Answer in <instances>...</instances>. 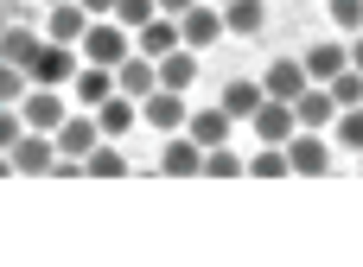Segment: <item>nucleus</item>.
<instances>
[{
  "label": "nucleus",
  "mask_w": 363,
  "mask_h": 267,
  "mask_svg": "<svg viewBox=\"0 0 363 267\" xmlns=\"http://www.w3.org/2000/svg\"><path fill=\"white\" fill-rule=\"evenodd\" d=\"M77 51H83V64H108V70H115V64L134 51V32H128V25H115V19H89V32H83V45H77Z\"/></svg>",
  "instance_id": "obj_1"
},
{
  "label": "nucleus",
  "mask_w": 363,
  "mask_h": 267,
  "mask_svg": "<svg viewBox=\"0 0 363 267\" xmlns=\"http://www.w3.org/2000/svg\"><path fill=\"white\" fill-rule=\"evenodd\" d=\"M51 166H57V140H51V134H38V127H32V134L0 159V172H6V178H13V172H19V178H51Z\"/></svg>",
  "instance_id": "obj_2"
},
{
  "label": "nucleus",
  "mask_w": 363,
  "mask_h": 267,
  "mask_svg": "<svg viewBox=\"0 0 363 267\" xmlns=\"http://www.w3.org/2000/svg\"><path fill=\"white\" fill-rule=\"evenodd\" d=\"M77 70H83V51H77V45H51V38H45V45H38V57L26 64V76H32V83H45V89H64Z\"/></svg>",
  "instance_id": "obj_3"
},
{
  "label": "nucleus",
  "mask_w": 363,
  "mask_h": 267,
  "mask_svg": "<svg viewBox=\"0 0 363 267\" xmlns=\"http://www.w3.org/2000/svg\"><path fill=\"white\" fill-rule=\"evenodd\" d=\"M332 134H319V127H300L294 140H287V159H294V178H325L332 172Z\"/></svg>",
  "instance_id": "obj_4"
},
{
  "label": "nucleus",
  "mask_w": 363,
  "mask_h": 267,
  "mask_svg": "<svg viewBox=\"0 0 363 267\" xmlns=\"http://www.w3.org/2000/svg\"><path fill=\"white\" fill-rule=\"evenodd\" d=\"M179 38H185L191 51H211L217 38H230V25H223V6H217V0H198L191 13H179Z\"/></svg>",
  "instance_id": "obj_5"
},
{
  "label": "nucleus",
  "mask_w": 363,
  "mask_h": 267,
  "mask_svg": "<svg viewBox=\"0 0 363 267\" xmlns=\"http://www.w3.org/2000/svg\"><path fill=\"white\" fill-rule=\"evenodd\" d=\"M185 121H191V102L179 89H153L140 102V127H153V134H185Z\"/></svg>",
  "instance_id": "obj_6"
},
{
  "label": "nucleus",
  "mask_w": 363,
  "mask_h": 267,
  "mask_svg": "<svg viewBox=\"0 0 363 267\" xmlns=\"http://www.w3.org/2000/svg\"><path fill=\"white\" fill-rule=\"evenodd\" d=\"M249 127H255V140H262V147H287V140L300 134V115H294V102L268 96V102L249 115Z\"/></svg>",
  "instance_id": "obj_7"
},
{
  "label": "nucleus",
  "mask_w": 363,
  "mask_h": 267,
  "mask_svg": "<svg viewBox=\"0 0 363 267\" xmlns=\"http://www.w3.org/2000/svg\"><path fill=\"white\" fill-rule=\"evenodd\" d=\"M51 140H57V153H64V159H89V153L102 147V127H96V108H83V115H64V127H57Z\"/></svg>",
  "instance_id": "obj_8"
},
{
  "label": "nucleus",
  "mask_w": 363,
  "mask_h": 267,
  "mask_svg": "<svg viewBox=\"0 0 363 267\" xmlns=\"http://www.w3.org/2000/svg\"><path fill=\"white\" fill-rule=\"evenodd\" d=\"M115 89H121V96H134V102H147V96L160 89V64H153L147 51H128V57L115 64Z\"/></svg>",
  "instance_id": "obj_9"
},
{
  "label": "nucleus",
  "mask_w": 363,
  "mask_h": 267,
  "mask_svg": "<svg viewBox=\"0 0 363 267\" xmlns=\"http://www.w3.org/2000/svg\"><path fill=\"white\" fill-rule=\"evenodd\" d=\"M19 115H26V127H38V134H57L70 108H64V96H57V89L32 83V89H26V102H19Z\"/></svg>",
  "instance_id": "obj_10"
},
{
  "label": "nucleus",
  "mask_w": 363,
  "mask_h": 267,
  "mask_svg": "<svg viewBox=\"0 0 363 267\" xmlns=\"http://www.w3.org/2000/svg\"><path fill=\"white\" fill-rule=\"evenodd\" d=\"M236 127H242V121H236L223 102H217V108H191V121H185V134H191L204 153H211V147H230V134H236Z\"/></svg>",
  "instance_id": "obj_11"
},
{
  "label": "nucleus",
  "mask_w": 363,
  "mask_h": 267,
  "mask_svg": "<svg viewBox=\"0 0 363 267\" xmlns=\"http://www.w3.org/2000/svg\"><path fill=\"white\" fill-rule=\"evenodd\" d=\"M160 172H166V178H204V147H198L191 134H166Z\"/></svg>",
  "instance_id": "obj_12"
},
{
  "label": "nucleus",
  "mask_w": 363,
  "mask_h": 267,
  "mask_svg": "<svg viewBox=\"0 0 363 267\" xmlns=\"http://www.w3.org/2000/svg\"><path fill=\"white\" fill-rule=\"evenodd\" d=\"M83 32H89V13H83L77 0L45 6V38H51V45H83Z\"/></svg>",
  "instance_id": "obj_13"
},
{
  "label": "nucleus",
  "mask_w": 363,
  "mask_h": 267,
  "mask_svg": "<svg viewBox=\"0 0 363 267\" xmlns=\"http://www.w3.org/2000/svg\"><path fill=\"white\" fill-rule=\"evenodd\" d=\"M179 45H185V38H179V19H172V13H153V19L134 32V51H147L153 64H160V57H172Z\"/></svg>",
  "instance_id": "obj_14"
},
{
  "label": "nucleus",
  "mask_w": 363,
  "mask_h": 267,
  "mask_svg": "<svg viewBox=\"0 0 363 267\" xmlns=\"http://www.w3.org/2000/svg\"><path fill=\"white\" fill-rule=\"evenodd\" d=\"M313 76H306V57H274L268 70H262V89L268 96H281V102H300V89H306Z\"/></svg>",
  "instance_id": "obj_15"
},
{
  "label": "nucleus",
  "mask_w": 363,
  "mask_h": 267,
  "mask_svg": "<svg viewBox=\"0 0 363 267\" xmlns=\"http://www.w3.org/2000/svg\"><path fill=\"white\" fill-rule=\"evenodd\" d=\"M96 127H102V140H128V134L140 127V102L115 89V96H108V102L96 108Z\"/></svg>",
  "instance_id": "obj_16"
},
{
  "label": "nucleus",
  "mask_w": 363,
  "mask_h": 267,
  "mask_svg": "<svg viewBox=\"0 0 363 267\" xmlns=\"http://www.w3.org/2000/svg\"><path fill=\"white\" fill-rule=\"evenodd\" d=\"M294 115H300V127H319V134H332V121H338V102H332V89H325V83H306V89H300V102H294Z\"/></svg>",
  "instance_id": "obj_17"
},
{
  "label": "nucleus",
  "mask_w": 363,
  "mask_h": 267,
  "mask_svg": "<svg viewBox=\"0 0 363 267\" xmlns=\"http://www.w3.org/2000/svg\"><path fill=\"white\" fill-rule=\"evenodd\" d=\"M70 89H77L83 108H102V102L115 96V70H108V64H83V70L70 76Z\"/></svg>",
  "instance_id": "obj_18"
},
{
  "label": "nucleus",
  "mask_w": 363,
  "mask_h": 267,
  "mask_svg": "<svg viewBox=\"0 0 363 267\" xmlns=\"http://www.w3.org/2000/svg\"><path fill=\"white\" fill-rule=\"evenodd\" d=\"M262 102H268V89H262V76H230V83H223V108H230V115H236L242 127H249V115H255Z\"/></svg>",
  "instance_id": "obj_19"
},
{
  "label": "nucleus",
  "mask_w": 363,
  "mask_h": 267,
  "mask_svg": "<svg viewBox=\"0 0 363 267\" xmlns=\"http://www.w3.org/2000/svg\"><path fill=\"white\" fill-rule=\"evenodd\" d=\"M223 25H230V38H262L268 32V0H230Z\"/></svg>",
  "instance_id": "obj_20"
},
{
  "label": "nucleus",
  "mask_w": 363,
  "mask_h": 267,
  "mask_svg": "<svg viewBox=\"0 0 363 267\" xmlns=\"http://www.w3.org/2000/svg\"><path fill=\"white\" fill-rule=\"evenodd\" d=\"M38 45H45L38 25H6V32H0V64H19V70H26V64L38 57Z\"/></svg>",
  "instance_id": "obj_21"
},
{
  "label": "nucleus",
  "mask_w": 363,
  "mask_h": 267,
  "mask_svg": "<svg viewBox=\"0 0 363 267\" xmlns=\"http://www.w3.org/2000/svg\"><path fill=\"white\" fill-rule=\"evenodd\" d=\"M345 64H351V45H332V38H325V45L306 51V76H313V83H332Z\"/></svg>",
  "instance_id": "obj_22"
},
{
  "label": "nucleus",
  "mask_w": 363,
  "mask_h": 267,
  "mask_svg": "<svg viewBox=\"0 0 363 267\" xmlns=\"http://www.w3.org/2000/svg\"><path fill=\"white\" fill-rule=\"evenodd\" d=\"M191 76H198V51H191V45H179L172 57H160V89H179V96H185Z\"/></svg>",
  "instance_id": "obj_23"
},
{
  "label": "nucleus",
  "mask_w": 363,
  "mask_h": 267,
  "mask_svg": "<svg viewBox=\"0 0 363 267\" xmlns=\"http://www.w3.org/2000/svg\"><path fill=\"white\" fill-rule=\"evenodd\" d=\"M83 172H89V178H128V153H121V140H102V147L83 159Z\"/></svg>",
  "instance_id": "obj_24"
},
{
  "label": "nucleus",
  "mask_w": 363,
  "mask_h": 267,
  "mask_svg": "<svg viewBox=\"0 0 363 267\" xmlns=\"http://www.w3.org/2000/svg\"><path fill=\"white\" fill-rule=\"evenodd\" d=\"M332 147H338V153H363V108H338V121H332Z\"/></svg>",
  "instance_id": "obj_25"
},
{
  "label": "nucleus",
  "mask_w": 363,
  "mask_h": 267,
  "mask_svg": "<svg viewBox=\"0 0 363 267\" xmlns=\"http://www.w3.org/2000/svg\"><path fill=\"white\" fill-rule=\"evenodd\" d=\"M204 178H249V159L236 147H211L204 153Z\"/></svg>",
  "instance_id": "obj_26"
},
{
  "label": "nucleus",
  "mask_w": 363,
  "mask_h": 267,
  "mask_svg": "<svg viewBox=\"0 0 363 267\" xmlns=\"http://www.w3.org/2000/svg\"><path fill=\"white\" fill-rule=\"evenodd\" d=\"M249 178H294V159H287V147H255V159H249Z\"/></svg>",
  "instance_id": "obj_27"
},
{
  "label": "nucleus",
  "mask_w": 363,
  "mask_h": 267,
  "mask_svg": "<svg viewBox=\"0 0 363 267\" xmlns=\"http://www.w3.org/2000/svg\"><path fill=\"white\" fill-rule=\"evenodd\" d=\"M325 89H332V102H338V108H363V70H357V64H345Z\"/></svg>",
  "instance_id": "obj_28"
},
{
  "label": "nucleus",
  "mask_w": 363,
  "mask_h": 267,
  "mask_svg": "<svg viewBox=\"0 0 363 267\" xmlns=\"http://www.w3.org/2000/svg\"><path fill=\"white\" fill-rule=\"evenodd\" d=\"M153 13H160V0H115V13H108V19H115V25H128V32H140Z\"/></svg>",
  "instance_id": "obj_29"
},
{
  "label": "nucleus",
  "mask_w": 363,
  "mask_h": 267,
  "mask_svg": "<svg viewBox=\"0 0 363 267\" xmlns=\"http://www.w3.org/2000/svg\"><path fill=\"white\" fill-rule=\"evenodd\" d=\"M26 89H32V76H26L19 64H0V102H13V108H19V102H26Z\"/></svg>",
  "instance_id": "obj_30"
},
{
  "label": "nucleus",
  "mask_w": 363,
  "mask_h": 267,
  "mask_svg": "<svg viewBox=\"0 0 363 267\" xmlns=\"http://www.w3.org/2000/svg\"><path fill=\"white\" fill-rule=\"evenodd\" d=\"M26 134H32V127H26V115H19V108L6 102V108H0V153H13V147H19Z\"/></svg>",
  "instance_id": "obj_31"
},
{
  "label": "nucleus",
  "mask_w": 363,
  "mask_h": 267,
  "mask_svg": "<svg viewBox=\"0 0 363 267\" xmlns=\"http://www.w3.org/2000/svg\"><path fill=\"white\" fill-rule=\"evenodd\" d=\"M332 6V25H351V32H363V0H325Z\"/></svg>",
  "instance_id": "obj_32"
},
{
  "label": "nucleus",
  "mask_w": 363,
  "mask_h": 267,
  "mask_svg": "<svg viewBox=\"0 0 363 267\" xmlns=\"http://www.w3.org/2000/svg\"><path fill=\"white\" fill-rule=\"evenodd\" d=\"M77 6H83L89 19H108V13H115V0H77Z\"/></svg>",
  "instance_id": "obj_33"
},
{
  "label": "nucleus",
  "mask_w": 363,
  "mask_h": 267,
  "mask_svg": "<svg viewBox=\"0 0 363 267\" xmlns=\"http://www.w3.org/2000/svg\"><path fill=\"white\" fill-rule=\"evenodd\" d=\"M191 6H198V0H160V13H172V19H179V13H191Z\"/></svg>",
  "instance_id": "obj_34"
},
{
  "label": "nucleus",
  "mask_w": 363,
  "mask_h": 267,
  "mask_svg": "<svg viewBox=\"0 0 363 267\" xmlns=\"http://www.w3.org/2000/svg\"><path fill=\"white\" fill-rule=\"evenodd\" d=\"M351 64L363 70V32H351Z\"/></svg>",
  "instance_id": "obj_35"
},
{
  "label": "nucleus",
  "mask_w": 363,
  "mask_h": 267,
  "mask_svg": "<svg viewBox=\"0 0 363 267\" xmlns=\"http://www.w3.org/2000/svg\"><path fill=\"white\" fill-rule=\"evenodd\" d=\"M13 6H26V0H6V13H13Z\"/></svg>",
  "instance_id": "obj_36"
},
{
  "label": "nucleus",
  "mask_w": 363,
  "mask_h": 267,
  "mask_svg": "<svg viewBox=\"0 0 363 267\" xmlns=\"http://www.w3.org/2000/svg\"><path fill=\"white\" fill-rule=\"evenodd\" d=\"M38 6H57V0H38Z\"/></svg>",
  "instance_id": "obj_37"
},
{
  "label": "nucleus",
  "mask_w": 363,
  "mask_h": 267,
  "mask_svg": "<svg viewBox=\"0 0 363 267\" xmlns=\"http://www.w3.org/2000/svg\"><path fill=\"white\" fill-rule=\"evenodd\" d=\"M217 6H230V0H217Z\"/></svg>",
  "instance_id": "obj_38"
},
{
  "label": "nucleus",
  "mask_w": 363,
  "mask_h": 267,
  "mask_svg": "<svg viewBox=\"0 0 363 267\" xmlns=\"http://www.w3.org/2000/svg\"><path fill=\"white\" fill-rule=\"evenodd\" d=\"M357 166H363V153H357Z\"/></svg>",
  "instance_id": "obj_39"
}]
</instances>
